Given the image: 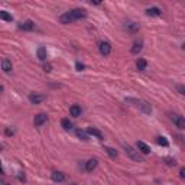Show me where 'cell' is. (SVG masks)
Instances as JSON below:
<instances>
[{
    "mask_svg": "<svg viewBox=\"0 0 185 185\" xmlns=\"http://www.w3.org/2000/svg\"><path fill=\"white\" fill-rule=\"evenodd\" d=\"M87 18V10L86 9H73L67 13L61 15L60 16V22L64 23V25H68V23H73L75 20L80 19H86Z\"/></svg>",
    "mask_w": 185,
    "mask_h": 185,
    "instance_id": "cell-1",
    "label": "cell"
},
{
    "mask_svg": "<svg viewBox=\"0 0 185 185\" xmlns=\"http://www.w3.org/2000/svg\"><path fill=\"white\" fill-rule=\"evenodd\" d=\"M126 101L127 103H132L133 106H136V107H139L142 112L145 113V114H151L152 113V106L148 103V101H145V100H138V99H126Z\"/></svg>",
    "mask_w": 185,
    "mask_h": 185,
    "instance_id": "cell-2",
    "label": "cell"
},
{
    "mask_svg": "<svg viewBox=\"0 0 185 185\" xmlns=\"http://www.w3.org/2000/svg\"><path fill=\"white\" fill-rule=\"evenodd\" d=\"M123 148H125L126 155L132 159V161H135V162H142V161H143V159H142V156H140V153H139V151H135L132 146L125 145Z\"/></svg>",
    "mask_w": 185,
    "mask_h": 185,
    "instance_id": "cell-3",
    "label": "cell"
},
{
    "mask_svg": "<svg viewBox=\"0 0 185 185\" xmlns=\"http://www.w3.org/2000/svg\"><path fill=\"white\" fill-rule=\"evenodd\" d=\"M169 117H171V120L174 122V125L177 126L178 129H185V119L181 114H178V113H171Z\"/></svg>",
    "mask_w": 185,
    "mask_h": 185,
    "instance_id": "cell-4",
    "label": "cell"
},
{
    "mask_svg": "<svg viewBox=\"0 0 185 185\" xmlns=\"http://www.w3.org/2000/svg\"><path fill=\"white\" fill-rule=\"evenodd\" d=\"M48 123V116H46L45 113H39V114H36L35 116V119H33V125L36 126V127H42L44 125Z\"/></svg>",
    "mask_w": 185,
    "mask_h": 185,
    "instance_id": "cell-5",
    "label": "cell"
},
{
    "mask_svg": "<svg viewBox=\"0 0 185 185\" xmlns=\"http://www.w3.org/2000/svg\"><path fill=\"white\" fill-rule=\"evenodd\" d=\"M99 51L101 55H104L107 57L109 54L112 52V45H110V42H107V41H101L99 44Z\"/></svg>",
    "mask_w": 185,
    "mask_h": 185,
    "instance_id": "cell-6",
    "label": "cell"
},
{
    "mask_svg": "<svg viewBox=\"0 0 185 185\" xmlns=\"http://www.w3.org/2000/svg\"><path fill=\"white\" fill-rule=\"evenodd\" d=\"M45 100H46L45 94H31V96H29V101H31L32 104H39V103L45 101Z\"/></svg>",
    "mask_w": 185,
    "mask_h": 185,
    "instance_id": "cell-7",
    "label": "cell"
},
{
    "mask_svg": "<svg viewBox=\"0 0 185 185\" xmlns=\"http://www.w3.org/2000/svg\"><path fill=\"white\" fill-rule=\"evenodd\" d=\"M97 165H99V161L97 159H88L86 162V171L87 172H91V171H94L96 168H97Z\"/></svg>",
    "mask_w": 185,
    "mask_h": 185,
    "instance_id": "cell-8",
    "label": "cell"
},
{
    "mask_svg": "<svg viewBox=\"0 0 185 185\" xmlns=\"http://www.w3.org/2000/svg\"><path fill=\"white\" fill-rule=\"evenodd\" d=\"M125 29L129 31V32H132V33H136L139 29H140V26H139V23H136V22H127L125 25Z\"/></svg>",
    "mask_w": 185,
    "mask_h": 185,
    "instance_id": "cell-9",
    "label": "cell"
},
{
    "mask_svg": "<svg viewBox=\"0 0 185 185\" xmlns=\"http://www.w3.org/2000/svg\"><path fill=\"white\" fill-rule=\"evenodd\" d=\"M12 61L9 60V58H3L2 60V70L5 71V73H10L12 71Z\"/></svg>",
    "mask_w": 185,
    "mask_h": 185,
    "instance_id": "cell-10",
    "label": "cell"
},
{
    "mask_svg": "<svg viewBox=\"0 0 185 185\" xmlns=\"http://www.w3.org/2000/svg\"><path fill=\"white\" fill-rule=\"evenodd\" d=\"M142 48H143V42L139 39V41H135V42H133V46H132L130 51H132V54L136 55V54H139L140 51H142Z\"/></svg>",
    "mask_w": 185,
    "mask_h": 185,
    "instance_id": "cell-11",
    "label": "cell"
},
{
    "mask_svg": "<svg viewBox=\"0 0 185 185\" xmlns=\"http://www.w3.org/2000/svg\"><path fill=\"white\" fill-rule=\"evenodd\" d=\"M136 146H138V149H139V152L140 153H143V155H148V153L151 152V148L146 145L145 142H138L136 143Z\"/></svg>",
    "mask_w": 185,
    "mask_h": 185,
    "instance_id": "cell-12",
    "label": "cell"
},
{
    "mask_svg": "<svg viewBox=\"0 0 185 185\" xmlns=\"http://www.w3.org/2000/svg\"><path fill=\"white\" fill-rule=\"evenodd\" d=\"M51 178H52V181H55V182H64L65 181V175L62 174V172H52V175H51Z\"/></svg>",
    "mask_w": 185,
    "mask_h": 185,
    "instance_id": "cell-13",
    "label": "cell"
},
{
    "mask_svg": "<svg viewBox=\"0 0 185 185\" xmlns=\"http://www.w3.org/2000/svg\"><path fill=\"white\" fill-rule=\"evenodd\" d=\"M20 29H23V31H33L35 29V23H33L32 20H25L22 25H19Z\"/></svg>",
    "mask_w": 185,
    "mask_h": 185,
    "instance_id": "cell-14",
    "label": "cell"
},
{
    "mask_svg": "<svg viewBox=\"0 0 185 185\" xmlns=\"http://www.w3.org/2000/svg\"><path fill=\"white\" fill-rule=\"evenodd\" d=\"M87 133L91 135V136H96V138L100 139V140H103V133L100 132V130H97L96 127H88V129H87Z\"/></svg>",
    "mask_w": 185,
    "mask_h": 185,
    "instance_id": "cell-15",
    "label": "cell"
},
{
    "mask_svg": "<svg viewBox=\"0 0 185 185\" xmlns=\"http://www.w3.org/2000/svg\"><path fill=\"white\" fill-rule=\"evenodd\" d=\"M146 15L148 16H161L162 10L159 7H149V9H146Z\"/></svg>",
    "mask_w": 185,
    "mask_h": 185,
    "instance_id": "cell-16",
    "label": "cell"
},
{
    "mask_svg": "<svg viewBox=\"0 0 185 185\" xmlns=\"http://www.w3.org/2000/svg\"><path fill=\"white\" fill-rule=\"evenodd\" d=\"M70 114H71L73 117H78V116H81V107L77 106V104L71 106L70 107Z\"/></svg>",
    "mask_w": 185,
    "mask_h": 185,
    "instance_id": "cell-17",
    "label": "cell"
},
{
    "mask_svg": "<svg viewBox=\"0 0 185 185\" xmlns=\"http://www.w3.org/2000/svg\"><path fill=\"white\" fill-rule=\"evenodd\" d=\"M136 67H138L139 71H145L146 67H148V62H146V60H143V58H139V61L136 62Z\"/></svg>",
    "mask_w": 185,
    "mask_h": 185,
    "instance_id": "cell-18",
    "label": "cell"
},
{
    "mask_svg": "<svg viewBox=\"0 0 185 185\" xmlns=\"http://www.w3.org/2000/svg\"><path fill=\"white\" fill-rule=\"evenodd\" d=\"M61 126H62V129H65V130H71V129H73V123L70 122V119H62L61 120Z\"/></svg>",
    "mask_w": 185,
    "mask_h": 185,
    "instance_id": "cell-19",
    "label": "cell"
},
{
    "mask_svg": "<svg viewBox=\"0 0 185 185\" xmlns=\"http://www.w3.org/2000/svg\"><path fill=\"white\" fill-rule=\"evenodd\" d=\"M38 58L41 61H46V49L44 46H39L38 48Z\"/></svg>",
    "mask_w": 185,
    "mask_h": 185,
    "instance_id": "cell-20",
    "label": "cell"
},
{
    "mask_svg": "<svg viewBox=\"0 0 185 185\" xmlns=\"http://www.w3.org/2000/svg\"><path fill=\"white\" fill-rule=\"evenodd\" d=\"M0 19L6 20V22H12V20H13V16L9 15L6 10H2V12H0Z\"/></svg>",
    "mask_w": 185,
    "mask_h": 185,
    "instance_id": "cell-21",
    "label": "cell"
},
{
    "mask_svg": "<svg viewBox=\"0 0 185 185\" xmlns=\"http://www.w3.org/2000/svg\"><path fill=\"white\" fill-rule=\"evenodd\" d=\"M75 133H77V136H78L80 139H83V140H90V138H88V133L84 132V130L78 129V130H77Z\"/></svg>",
    "mask_w": 185,
    "mask_h": 185,
    "instance_id": "cell-22",
    "label": "cell"
},
{
    "mask_svg": "<svg viewBox=\"0 0 185 185\" xmlns=\"http://www.w3.org/2000/svg\"><path fill=\"white\" fill-rule=\"evenodd\" d=\"M104 151H106V152L109 153V155H110L113 159H116V158H117V155H119V153H117V151H114L113 148H106Z\"/></svg>",
    "mask_w": 185,
    "mask_h": 185,
    "instance_id": "cell-23",
    "label": "cell"
},
{
    "mask_svg": "<svg viewBox=\"0 0 185 185\" xmlns=\"http://www.w3.org/2000/svg\"><path fill=\"white\" fill-rule=\"evenodd\" d=\"M158 143L159 145H162V146H168L169 145V142L166 140V138H164V136H159L158 138Z\"/></svg>",
    "mask_w": 185,
    "mask_h": 185,
    "instance_id": "cell-24",
    "label": "cell"
},
{
    "mask_svg": "<svg viewBox=\"0 0 185 185\" xmlns=\"http://www.w3.org/2000/svg\"><path fill=\"white\" fill-rule=\"evenodd\" d=\"M177 91H178L179 94L185 96V86H177Z\"/></svg>",
    "mask_w": 185,
    "mask_h": 185,
    "instance_id": "cell-25",
    "label": "cell"
},
{
    "mask_svg": "<svg viewBox=\"0 0 185 185\" xmlns=\"http://www.w3.org/2000/svg\"><path fill=\"white\" fill-rule=\"evenodd\" d=\"M44 70H45L46 73H51V71H52V67H51V64H45V65H44Z\"/></svg>",
    "mask_w": 185,
    "mask_h": 185,
    "instance_id": "cell-26",
    "label": "cell"
},
{
    "mask_svg": "<svg viewBox=\"0 0 185 185\" xmlns=\"http://www.w3.org/2000/svg\"><path fill=\"white\" fill-rule=\"evenodd\" d=\"M75 67H77V71H83L84 70V65L81 62H75Z\"/></svg>",
    "mask_w": 185,
    "mask_h": 185,
    "instance_id": "cell-27",
    "label": "cell"
},
{
    "mask_svg": "<svg viewBox=\"0 0 185 185\" xmlns=\"http://www.w3.org/2000/svg\"><path fill=\"white\" fill-rule=\"evenodd\" d=\"M179 175H181V178H185V168H182V169L179 171Z\"/></svg>",
    "mask_w": 185,
    "mask_h": 185,
    "instance_id": "cell-28",
    "label": "cell"
},
{
    "mask_svg": "<svg viewBox=\"0 0 185 185\" xmlns=\"http://www.w3.org/2000/svg\"><path fill=\"white\" fill-rule=\"evenodd\" d=\"M6 135H13V132H12V130H9V129H6Z\"/></svg>",
    "mask_w": 185,
    "mask_h": 185,
    "instance_id": "cell-29",
    "label": "cell"
},
{
    "mask_svg": "<svg viewBox=\"0 0 185 185\" xmlns=\"http://www.w3.org/2000/svg\"><path fill=\"white\" fill-rule=\"evenodd\" d=\"M0 185H9V184H7V182H5V181H2V184H0Z\"/></svg>",
    "mask_w": 185,
    "mask_h": 185,
    "instance_id": "cell-30",
    "label": "cell"
}]
</instances>
